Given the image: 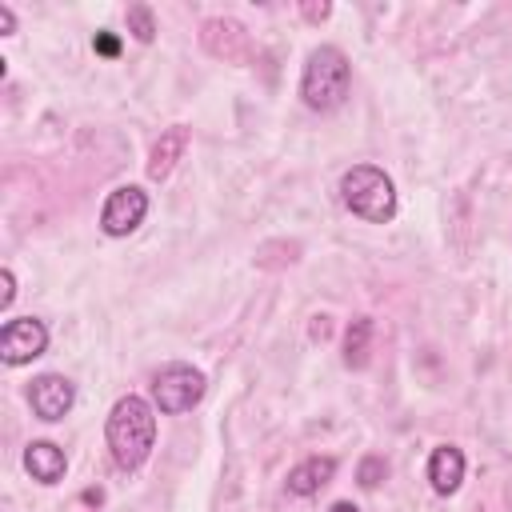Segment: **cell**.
<instances>
[{
    "label": "cell",
    "mask_w": 512,
    "mask_h": 512,
    "mask_svg": "<svg viewBox=\"0 0 512 512\" xmlns=\"http://www.w3.org/2000/svg\"><path fill=\"white\" fill-rule=\"evenodd\" d=\"M368 340H372V320L356 316L344 332V364L348 368H364L368 364Z\"/></svg>",
    "instance_id": "7c38bea8"
},
{
    "label": "cell",
    "mask_w": 512,
    "mask_h": 512,
    "mask_svg": "<svg viewBox=\"0 0 512 512\" xmlns=\"http://www.w3.org/2000/svg\"><path fill=\"white\" fill-rule=\"evenodd\" d=\"M300 12H304V16H308V20H324V16H328V12H332V4H304V8H300Z\"/></svg>",
    "instance_id": "ac0fdd59"
},
{
    "label": "cell",
    "mask_w": 512,
    "mask_h": 512,
    "mask_svg": "<svg viewBox=\"0 0 512 512\" xmlns=\"http://www.w3.org/2000/svg\"><path fill=\"white\" fill-rule=\"evenodd\" d=\"M148 204H152V200H148V192H144L140 184H116V188L104 196V204H100V232L112 236V240L132 236V232L144 224Z\"/></svg>",
    "instance_id": "5b68a950"
},
{
    "label": "cell",
    "mask_w": 512,
    "mask_h": 512,
    "mask_svg": "<svg viewBox=\"0 0 512 512\" xmlns=\"http://www.w3.org/2000/svg\"><path fill=\"white\" fill-rule=\"evenodd\" d=\"M24 472L36 480V484H60L64 472H68V456L60 444L52 440H32L24 448Z\"/></svg>",
    "instance_id": "9c48e42d"
},
{
    "label": "cell",
    "mask_w": 512,
    "mask_h": 512,
    "mask_svg": "<svg viewBox=\"0 0 512 512\" xmlns=\"http://www.w3.org/2000/svg\"><path fill=\"white\" fill-rule=\"evenodd\" d=\"M328 512H360V508H356V504H352V500H336V504H332V508H328Z\"/></svg>",
    "instance_id": "d6986e66"
},
{
    "label": "cell",
    "mask_w": 512,
    "mask_h": 512,
    "mask_svg": "<svg viewBox=\"0 0 512 512\" xmlns=\"http://www.w3.org/2000/svg\"><path fill=\"white\" fill-rule=\"evenodd\" d=\"M124 20H128V32H132L136 44H152V40H156V16H152L148 4H132V8L124 12Z\"/></svg>",
    "instance_id": "4fadbf2b"
},
{
    "label": "cell",
    "mask_w": 512,
    "mask_h": 512,
    "mask_svg": "<svg viewBox=\"0 0 512 512\" xmlns=\"http://www.w3.org/2000/svg\"><path fill=\"white\" fill-rule=\"evenodd\" d=\"M24 396H28V408H32L36 420L56 424V420H64V416L72 412V404H76V384H72L68 376H60V372H40V376H32V384H28Z\"/></svg>",
    "instance_id": "52a82bcc"
},
{
    "label": "cell",
    "mask_w": 512,
    "mask_h": 512,
    "mask_svg": "<svg viewBox=\"0 0 512 512\" xmlns=\"http://www.w3.org/2000/svg\"><path fill=\"white\" fill-rule=\"evenodd\" d=\"M92 52H96V56L116 60V56H120V36H116V32H108V28H100V32L92 36Z\"/></svg>",
    "instance_id": "9a60e30c"
},
{
    "label": "cell",
    "mask_w": 512,
    "mask_h": 512,
    "mask_svg": "<svg viewBox=\"0 0 512 512\" xmlns=\"http://www.w3.org/2000/svg\"><path fill=\"white\" fill-rule=\"evenodd\" d=\"M352 96V64L336 44H316L300 68V100L308 112H336Z\"/></svg>",
    "instance_id": "7a4b0ae2"
},
{
    "label": "cell",
    "mask_w": 512,
    "mask_h": 512,
    "mask_svg": "<svg viewBox=\"0 0 512 512\" xmlns=\"http://www.w3.org/2000/svg\"><path fill=\"white\" fill-rule=\"evenodd\" d=\"M48 352V324L40 316H12L0 328V360L8 368H24Z\"/></svg>",
    "instance_id": "8992f818"
},
{
    "label": "cell",
    "mask_w": 512,
    "mask_h": 512,
    "mask_svg": "<svg viewBox=\"0 0 512 512\" xmlns=\"http://www.w3.org/2000/svg\"><path fill=\"white\" fill-rule=\"evenodd\" d=\"M356 476H360L364 488H376V484L388 476V460H384V456H364L360 468H356Z\"/></svg>",
    "instance_id": "5bb4252c"
},
{
    "label": "cell",
    "mask_w": 512,
    "mask_h": 512,
    "mask_svg": "<svg viewBox=\"0 0 512 512\" xmlns=\"http://www.w3.org/2000/svg\"><path fill=\"white\" fill-rule=\"evenodd\" d=\"M208 392V380L200 368L176 360V364H164L156 376H152V404L160 416H180V412H192Z\"/></svg>",
    "instance_id": "277c9868"
},
{
    "label": "cell",
    "mask_w": 512,
    "mask_h": 512,
    "mask_svg": "<svg viewBox=\"0 0 512 512\" xmlns=\"http://www.w3.org/2000/svg\"><path fill=\"white\" fill-rule=\"evenodd\" d=\"M464 472H468V460H464V452H460L456 444H436V448L428 452V484H432L436 496L460 492Z\"/></svg>",
    "instance_id": "ba28073f"
},
{
    "label": "cell",
    "mask_w": 512,
    "mask_h": 512,
    "mask_svg": "<svg viewBox=\"0 0 512 512\" xmlns=\"http://www.w3.org/2000/svg\"><path fill=\"white\" fill-rule=\"evenodd\" d=\"M16 32V12L8 4H0V36H12Z\"/></svg>",
    "instance_id": "e0dca14e"
},
{
    "label": "cell",
    "mask_w": 512,
    "mask_h": 512,
    "mask_svg": "<svg viewBox=\"0 0 512 512\" xmlns=\"http://www.w3.org/2000/svg\"><path fill=\"white\" fill-rule=\"evenodd\" d=\"M104 444L120 472H140L156 448V404L148 396H120L104 420Z\"/></svg>",
    "instance_id": "6da1fadb"
},
{
    "label": "cell",
    "mask_w": 512,
    "mask_h": 512,
    "mask_svg": "<svg viewBox=\"0 0 512 512\" xmlns=\"http://www.w3.org/2000/svg\"><path fill=\"white\" fill-rule=\"evenodd\" d=\"M184 144H188V128L184 124H172L156 144H152V156H148V180H168L176 160L184 156Z\"/></svg>",
    "instance_id": "8fae6325"
},
{
    "label": "cell",
    "mask_w": 512,
    "mask_h": 512,
    "mask_svg": "<svg viewBox=\"0 0 512 512\" xmlns=\"http://www.w3.org/2000/svg\"><path fill=\"white\" fill-rule=\"evenodd\" d=\"M332 476H336V456H308V460H300V464L288 468L284 488L292 496H316Z\"/></svg>",
    "instance_id": "30bf717a"
},
{
    "label": "cell",
    "mask_w": 512,
    "mask_h": 512,
    "mask_svg": "<svg viewBox=\"0 0 512 512\" xmlns=\"http://www.w3.org/2000/svg\"><path fill=\"white\" fill-rule=\"evenodd\" d=\"M0 284H4V292H0V312H8L12 300H16V276H12V268L0 272Z\"/></svg>",
    "instance_id": "2e32d148"
},
{
    "label": "cell",
    "mask_w": 512,
    "mask_h": 512,
    "mask_svg": "<svg viewBox=\"0 0 512 512\" xmlns=\"http://www.w3.org/2000/svg\"><path fill=\"white\" fill-rule=\"evenodd\" d=\"M336 192H340V204H344L352 216H360L364 224H392L396 212H400L396 184H392V176H388L384 168H376V164H352V168L340 176Z\"/></svg>",
    "instance_id": "3957f363"
}]
</instances>
